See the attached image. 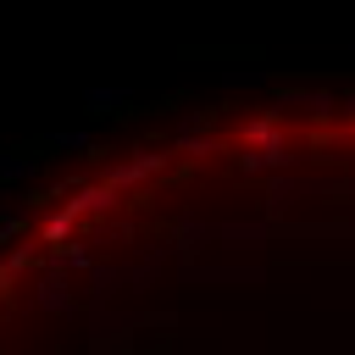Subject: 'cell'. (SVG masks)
Instances as JSON below:
<instances>
[{
	"label": "cell",
	"mask_w": 355,
	"mask_h": 355,
	"mask_svg": "<svg viewBox=\"0 0 355 355\" xmlns=\"http://www.w3.org/2000/svg\"><path fill=\"white\" fill-rule=\"evenodd\" d=\"M33 300H39V305H55V311L72 300V294H67V277H61V266H44V272H39V283H33Z\"/></svg>",
	"instance_id": "6da1fadb"
},
{
	"label": "cell",
	"mask_w": 355,
	"mask_h": 355,
	"mask_svg": "<svg viewBox=\"0 0 355 355\" xmlns=\"http://www.w3.org/2000/svg\"><path fill=\"white\" fill-rule=\"evenodd\" d=\"M72 222H78V216H72V211H55V216H50V222H44V244H61V239H67V233H72Z\"/></svg>",
	"instance_id": "7a4b0ae2"
},
{
	"label": "cell",
	"mask_w": 355,
	"mask_h": 355,
	"mask_svg": "<svg viewBox=\"0 0 355 355\" xmlns=\"http://www.w3.org/2000/svg\"><path fill=\"white\" fill-rule=\"evenodd\" d=\"M28 255H33V250H28V244H17V250L0 261V277H6V283H11V277H22V272H28Z\"/></svg>",
	"instance_id": "3957f363"
},
{
	"label": "cell",
	"mask_w": 355,
	"mask_h": 355,
	"mask_svg": "<svg viewBox=\"0 0 355 355\" xmlns=\"http://www.w3.org/2000/svg\"><path fill=\"white\" fill-rule=\"evenodd\" d=\"M0 261H6V255H0Z\"/></svg>",
	"instance_id": "277c9868"
}]
</instances>
